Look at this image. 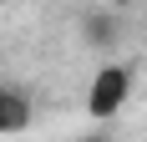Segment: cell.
<instances>
[{"instance_id":"cell-2","label":"cell","mask_w":147,"mask_h":142,"mask_svg":"<svg viewBox=\"0 0 147 142\" xmlns=\"http://www.w3.org/2000/svg\"><path fill=\"white\" fill-rule=\"evenodd\" d=\"M26 122H30V101L20 97V91H5V86H0V137L20 132Z\"/></svg>"},{"instance_id":"cell-3","label":"cell","mask_w":147,"mask_h":142,"mask_svg":"<svg viewBox=\"0 0 147 142\" xmlns=\"http://www.w3.org/2000/svg\"><path fill=\"white\" fill-rule=\"evenodd\" d=\"M91 142H96V137H91Z\"/></svg>"},{"instance_id":"cell-1","label":"cell","mask_w":147,"mask_h":142,"mask_svg":"<svg viewBox=\"0 0 147 142\" xmlns=\"http://www.w3.org/2000/svg\"><path fill=\"white\" fill-rule=\"evenodd\" d=\"M127 86H132V76H127V66H107L96 81H91V97H86V112L91 117H112L127 101Z\"/></svg>"}]
</instances>
